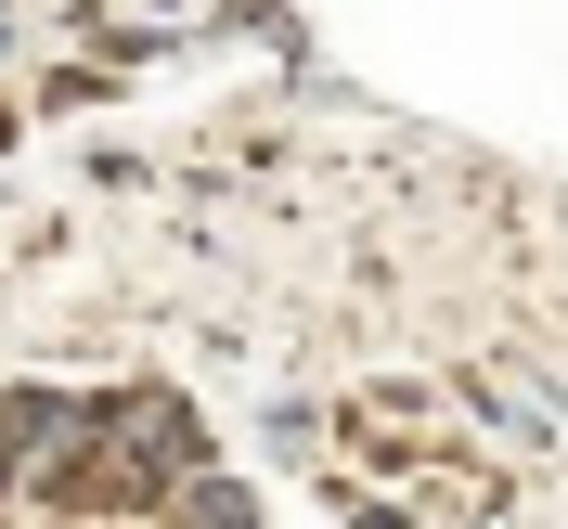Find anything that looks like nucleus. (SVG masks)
<instances>
[{
	"label": "nucleus",
	"instance_id": "f03ea898",
	"mask_svg": "<svg viewBox=\"0 0 568 529\" xmlns=\"http://www.w3.org/2000/svg\"><path fill=\"white\" fill-rule=\"evenodd\" d=\"M78 452H91V400H52V388L0 400V465L13 478H78Z\"/></svg>",
	"mask_w": 568,
	"mask_h": 529
},
{
	"label": "nucleus",
	"instance_id": "f257e3e1",
	"mask_svg": "<svg viewBox=\"0 0 568 529\" xmlns=\"http://www.w3.org/2000/svg\"><path fill=\"white\" fill-rule=\"evenodd\" d=\"M181 478H207V439H194V414H181L169 388H130V400H91V452H78V491L91 503H155L181 491Z\"/></svg>",
	"mask_w": 568,
	"mask_h": 529
},
{
	"label": "nucleus",
	"instance_id": "7ed1b4c3",
	"mask_svg": "<svg viewBox=\"0 0 568 529\" xmlns=\"http://www.w3.org/2000/svg\"><path fill=\"white\" fill-rule=\"evenodd\" d=\"M181 529H258L233 478H181Z\"/></svg>",
	"mask_w": 568,
	"mask_h": 529
}]
</instances>
